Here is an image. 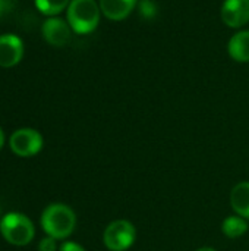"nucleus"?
Returning a JSON list of instances; mask_svg holds the SVG:
<instances>
[{
    "label": "nucleus",
    "instance_id": "obj_1",
    "mask_svg": "<svg viewBox=\"0 0 249 251\" xmlns=\"http://www.w3.org/2000/svg\"><path fill=\"white\" fill-rule=\"evenodd\" d=\"M41 226L48 237L54 240H65L76 226V215L63 203H53L44 209L41 215Z\"/></svg>",
    "mask_w": 249,
    "mask_h": 251
},
{
    "label": "nucleus",
    "instance_id": "obj_2",
    "mask_svg": "<svg viewBox=\"0 0 249 251\" xmlns=\"http://www.w3.org/2000/svg\"><path fill=\"white\" fill-rule=\"evenodd\" d=\"M101 9L95 0H72L66 9V21L76 34L92 32L100 22Z\"/></svg>",
    "mask_w": 249,
    "mask_h": 251
},
{
    "label": "nucleus",
    "instance_id": "obj_3",
    "mask_svg": "<svg viewBox=\"0 0 249 251\" xmlns=\"http://www.w3.org/2000/svg\"><path fill=\"white\" fill-rule=\"evenodd\" d=\"M0 232L9 244L22 247L32 241L35 228L28 216L18 212H10L1 218Z\"/></svg>",
    "mask_w": 249,
    "mask_h": 251
},
{
    "label": "nucleus",
    "instance_id": "obj_4",
    "mask_svg": "<svg viewBox=\"0 0 249 251\" xmlns=\"http://www.w3.org/2000/svg\"><path fill=\"white\" fill-rule=\"evenodd\" d=\"M136 240L134 224L126 219H117L107 225L103 232V243L110 251H126Z\"/></svg>",
    "mask_w": 249,
    "mask_h": 251
},
{
    "label": "nucleus",
    "instance_id": "obj_5",
    "mask_svg": "<svg viewBox=\"0 0 249 251\" xmlns=\"http://www.w3.org/2000/svg\"><path fill=\"white\" fill-rule=\"evenodd\" d=\"M10 150L19 157H31L43 149V137L37 129L21 128L16 129L9 138Z\"/></svg>",
    "mask_w": 249,
    "mask_h": 251
},
{
    "label": "nucleus",
    "instance_id": "obj_6",
    "mask_svg": "<svg viewBox=\"0 0 249 251\" xmlns=\"http://www.w3.org/2000/svg\"><path fill=\"white\" fill-rule=\"evenodd\" d=\"M41 34L50 46L63 47L70 41L72 28L68 24V21L62 19L59 16H50L43 22Z\"/></svg>",
    "mask_w": 249,
    "mask_h": 251
},
{
    "label": "nucleus",
    "instance_id": "obj_7",
    "mask_svg": "<svg viewBox=\"0 0 249 251\" xmlns=\"http://www.w3.org/2000/svg\"><path fill=\"white\" fill-rule=\"evenodd\" d=\"M23 57V41L16 34L0 35V68H13Z\"/></svg>",
    "mask_w": 249,
    "mask_h": 251
},
{
    "label": "nucleus",
    "instance_id": "obj_8",
    "mask_svg": "<svg viewBox=\"0 0 249 251\" xmlns=\"http://www.w3.org/2000/svg\"><path fill=\"white\" fill-rule=\"evenodd\" d=\"M222 21L229 28H242L249 22V0H225Z\"/></svg>",
    "mask_w": 249,
    "mask_h": 251
},
{
    "label": "nucleus",
    "instance_id": "obj_9",
    "mask_svg": "<svg viewBox=\"0 0 249 251\" xmlns=\"http://www.w3.org/2000/svg\"><path fill=\"white\" fill-rule=\"evenodd\" d=\"M101 13L110 21L126 19L138 4V0H98Z\"/></svg>",
    "mask_w": 249,
    "mask_h": 251
},
{
    "label": "nucleus",
    "instance_id": "obj_10",
    "mask_svg": "<svg viewBox=\"0 0 249 251\" xmlns=\"http://www.w3.org/2000/svg\"><path fill=\"white\" fill-rule=\"evenodd\" d=\"M229 56L239 62L248 63L249 62V29H242L232 35L227 44Z\"/></svg>",
    "mask_w": 249,
    "mask_h": 251
},
{
    "label": "nucleus",
    "instance_id": "obj_11",
    "mask_svg": "<svg viewBox=\"0 0 249 251\" xmlns=\"http://www.w3.org/2000/svg\"><path fill=\"white\" fill-rule=\"evenodd\" d=\"M230 204L236 215L249 219V181H242L232 188Z\"/></svg>",
    "mask_w": 249,
    "mask_h": 251
},
{
    "label": "nucleus",
    "instance_id": "obj_12",
    "mask_svg": "<svg viewBox=\"0 0 249 251\" xmlns=\"http://www.w3.org/2000/svg\"><path fill=\"white\" fill-rule=\"evenodd\" d=\"M222 231L227 238H239L247 234L248 222L245 218H242L239 215L227 216L222 224Z\"/></svg>",
    "mask_w": 249,
    "mask_h": 251
},
{
    "label": "nucleus",
    "instance_id": "obj_13",
    "mask_svg": "<svg viewBox=\"0 0 249 251\" xmlns=\"http://www.w3.org/2000/svg\"><path fill=\"white\" fill-rule=\"evenodd\" d=\"M72 0H35V7L43 13L50 16H57L60 12L66 10Z\"/></svg>",
    "mask_w": 249,
    "mask_h": 251
},
{
    "label": "nucleus",
    "instance_id": "obj_14",
    "mask_svg": "<svg viewBox=\"0 0 249 251\" xmlns=\"http://www.w3.org/2000/svg\"><path fill=\"white\" fill-rule=\"evenodd\" d=\"M139 13L144 19H153L157 15V4L153 0H141L138 1Z\"/></svg>",
    "mask_w": 249,
    "mask_h": 251
},
{
    "label": "nucleus",
    "instance_id": "obj_15",
    "mask_svg": "<svg viewBox=\"0 0 249 251\" xmlns=\"http://www.w3.org/2000/svg\"><path fill=\"white\" fill-rule=\"evenodd\" d=\"M57 250V244H56V240L51 238V237H45L43 238L40 243H38V251H56Z\"/></svg>",
    "mask_w": 249,
    "mask_h": 251
},
{
    "label": "nucleus",
    "instance_id": "obj_16",
    "mask_svg": "<svg viewBox=\"0 0 249 251\" xmlns=\"http://www.w3.org/2000/svg\"><path fill=\"white\" fill-rule=\"evenodd\" d=\"M15 7V0H0V18L10 13Z\"/></svg>",
    "mask_w": 249,
    "mask_h": 251
},
{
    "label": "nucleus",
    "instance_id": "obj_17",
    "mask_svg": "<svg viewBox=\"0 0 249 251\" xmlns=\"http://www.w3.org/2000/svg\"><path fill=\"white\" fill-rule=\"evenodd\" d=\"M60 251H85V249L76 243H72V241H66L60 246Z\"/></svg>",
    "mask_w": 249,
    "mask_h": 251
},
{
    "label": "nucleus",
    "instance_id": "obj_18",
    "mask_svg": "<svg viewBox=\"0 0 249 251\" xmlns=\"http://www.w3.org/2000/svg\"><path fill=\"white\" fill-rule=\"evenodd\" d=\"M3 146H4V134H3V131H1V128H0V150H1Z\"/></svg>",
    "mask_w": 249,
    "mask_h": 251
},
{
    "label": "nucleus",
    "instance_id": "obj_19",
    "mask_svg": "<svg viewBox=\"0 0 249 251\" xmlns=\"http://www.w3.org/2000/svg\"><path fill=\"white\" fill-rule=\"evenodd\" d=\"M197 251H217V250H214V249H211V247H201V249H198Z\"/></svg>",
    "mask_w": 249,
    "mask_h": 251
}]
</instances>
